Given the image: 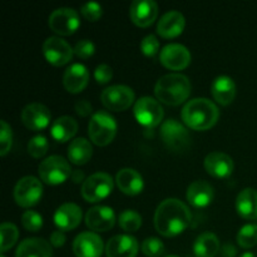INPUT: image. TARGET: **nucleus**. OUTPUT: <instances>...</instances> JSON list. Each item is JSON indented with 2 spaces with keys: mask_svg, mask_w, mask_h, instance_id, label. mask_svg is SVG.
Segmentation results:
<instances>
[{
  "mask_svg": "<svg viewBox=\"0 0 257 257\" xmlns=\"http://www.w3.org/2000/svg\"><path fill=\"white\" fill-rule=\"evenodd\" d=\"M192 213L178 198H167L158 205L155 212V227L161 235L172 237L190 226Z\"/></svg>",
  "mask_w": 257,
  "mask_h": 257,
  "instance_id": "1",
  "label": "nucleus"
},
{
  "mask_svg": "<svg viewBox=\"0 0 257 257\" xmlns=\"http://www.w3.org/2000/svg\"><path fill=\"white\" fill-rule=\"evenodd\" d=\"M182 120L195 131H206L216 124L220 115L218 107L208 98H193L182 108Z\"/></svg>",
  "mask_w": 257,
  "mask_h": 257,
  "instance_id": "2",
  "label": "nucleus"
},
{
  "mask_svg": "<svg viewBox=\"0 0 257 257\" xmlns=\"http://www.w3.org/2000/svg\"><path fill=\"white\" fill-rule=\"evenodd\" d=\"M191 93V82L182 73H168L162 75L155 85L158 100L168 105H178L185 102Z\"/></svg>",
  "mask_w": 257,
  "mask_h": 257,
  "instance_id": "3",
  "label": "nucleus"
},
{
  "mask_svg": "<svg viewBox=\"0 0 257 257\" xmlns=\"http://www.w3.org/2000/svg\"><path fill=\"white\" fill-rule=\"evenodd\" d=\"M117 133V122L107 110H97L93 113L88 123V135L90 141L97 146H107L113 141Z\"/></svg>",
  "mask_w": 257,
  "mask_h": 257,
  "instance_id": "4",
  "label": "nucleus"
},
{
  "mask_svg": "<svg viewBox=\"0 0 257 257\" xmlns=\"http://www.w3.org/2000/svg\"><path fill=\"white\" fill-rule=\"evenodd\" d=\"M38 172L42 181H44L48 185H59V183L65 182L69 176H72L73 170L64 157L53 155L40 162Z\"/></svg>",
  "mask_w": 257,
  "mask_h": 257,
  "instance_id": "5",
  "label": "nucleus"
},
{
  "mask_svg": "<svg viewBox=\"0 0 257 257\" xmlns=\"http://www.w3.org/2000/svg\"><path fill=\"white\" fill-rule=\"evenodd\" d=\"M112 176L105 172H95L82 183V196L87 202H98L113 191Z\"/></svg>",
  "mask_w": 257,
  "mask_h": 257,
  "instance_id": "6",
  "label": "nucleus"
},
{
  "mask_svg": "<svg viewBox=\"0 0 257 257\" xmlns=\"http://www.w3.org/2000/svg\"><path fill=\"white\" fill-rule=\"evenodd\" d=\"M43 196V185L34 176L20 178L14 187L15 202L22 207H32L37 205Z\"/></svg>",
  "mask_w": 257,
  "mask_h": 257,
  "instance_id": "7",
  "label": "nucleus"
},
{
  "mask_svg": "<svg viewBox=\"0 0 257 257\" xmlns=\"http://www.w3.org/2000/svg\"><path fill=\"white\" fill-rule=\"evenodd\" d=\"M136 119L145 127L153 128L163 119V108L157 99L152 97H141L133 107Z\"/></svg>",
  "mask_w": 257,
  "mask_h": 257,
  "instance_id": "8",
  "label": "nucleus"
},
{
  "mask_svg": "<svg viewBox=\"0 0 257 257\" xmlns=\"http://www.w3.org/2000/svg\"><path fill=\"white\" fill-rule=\"evenodd\" d=\"M100 100L109 110L120 112L127 109L135 100V92L124 84H114L105 88L100 94Z\"/></svg>",
  "mask_w": 257,
  "mask_h": 257,
  "instance_id": "9",
  "label": "nucleus"
},
{
  "mask_svg": "<svg viewBox=\"0 0 257 257\" xmlns=\"http://www.w3.org/2000/svg\"><path fill=\"white\" fill-rule=\"evenodd\" d=\"M48 24L57 34L70 35L79 28V14L73 8H58L50 13Z\"/></svg>",
  "mask_w": 257,
  "mask_h": 257,
  "instance_id": "10",
  "label": "nucleus"
},
{
  "mask_svg": "<svg viewBox=\"0 0 257 257\" xmlns=\"http://www.w3.org/2000/svg\"><path fill=\"white\" fill-rule=\"evenodd\" d=\"M161 137L170 150L183 151L190 145V133L178 120L170 118L161 125Z\"/></svg>",
  "mask_w": 257,
  "mask_h": 257,
  "instance_id": "11",
  "label": "nucleus"
},
{
  "mask_svg": "<svg viewBox=\"0 0 257 257\" xmlns=\"http://www.w3.org/2000/svg\"><path fill=\"white\" fill-rule=\"evenodd\" d=\"M43 53L50 64L60 67L72 60L74 49L65 39L53 35V37L47 38L43 43Z\"/></svg>",
  "mask_w": 257,
  "mask_h": 257,
  "instance_id": "12",
  "label": "nucleus"
},
{
  "mask_svg": "<svg viewBox=\"0 0 257 257\" xmlns=\"http://www.w3.org/2000/svg\"><path fill=\"white\" fill-rule=\"evenodd\" d=\"M160 60L168 69L181 70L191 63V53L183 44L170 43L161 49Z\"/></svg>",
  "mask_w": 257,
  "mask_h": 257,
  "instance_id": "13",
  "label": "nucleus"
},
{
  "mask_svg": "<svg viewBox=\"0 0 257 257\" xmlns=\"http://www.w3.org/2000/svg\"><path fill=\"white\" fill-rule=\"evenodd\" d=\"M103 250L102 237L93 231L80 232L73 241V252L77 257H100Z\"/></svg>",
  "mask_w": 257,
  "mask_h": 257,
  "instance_id": "14",
  "label": "nucleus"
},
{
  "mask_svg": "<svg viewBox=\"0 0 257 257\" xmlns=\"http://www.w3.org/2000/svg\"><path fill=\"white\" fill-rule=\"evenodd\" d=\"M50 110L47 105L39 102L29 103L22 110V120L25 127L32 131L44 130L50 123Z\"/></svg>",
  "mask_w": 257,
  "mask_h": 257,
  "instance_id": "15",
  "label": "nucleus"
},
{
  "mask_svg": "<svg viewBox=\"0 0 257 257\" xmlns=\"http://www.w3.org/2000/svg\"><path fill=\"white\" fill-rule=\"evenodd\" d=\"M85 223L92 231L105 232L110 230L115 223V213L112 207L108 206H94L85 213Z\"/></svg>",
  "mask_w": 257,
  "mask_h": 257,
  "instance_id": "16",
  "label": "nucleus"
},
{
  "mask_svg": "<svg viewBox=\"0 0 257 257\" xmlns=\"http://www.w3.org/2000/svg\"><path fill=\"white\" fill-rule=\"evenodd\" d=\"M158 15V5L155 0H133L130 7L131 20L138 27L152 24Z\"/></svg>",
  "mask_w": 257,
  "mask_h": 257,
  "instance_id": "17",
  "label": "nucleus"
},
{
  "mask_svg": "<svg viewBox=\"0 0 257 257\" xmlns=\"http://www.w3.org/2000/svg\"><path fill=\"white\" fill-rule=\"evenodd\" d=\"M137 238L131 235H115L105 245L107 257H136L138 253Z\"/></svg>",
  "mask_w": 257,
  "mask_h": 257,
  "instance_id": "18",
  "label": "nucleus"
},
{
  "mask_svg": "<svg viewBox=\"0 0 257 257\" xmlns=\"http://www.w3.org/2000/svg\"><path fill=\"white\" fill-rule=\"evenodd\" d=\"M82 216V208L77 203L65 202L54 212V222L59 230L70 231L79 225Z\"/></svg>",
  "mask_w": 257,
  "mask_h": 257,
  "instance_id": "19",
  "label": "nucleus"
},
{
  "mask_svg": "<svg viewBox=\"0 0 257 257\" xmlns=\"http://www.w3.org/2000/svg\"><path fill=\"white\" fill-rule=\"evenodd\" d=\"M89 72L82 63H73L65 69L63 75V84L70 93H79L87 87Z\"/></svg>",
  "mask_w": 257,
  "mask_h": 257,
  "instance_id": "20",
  "label": "nucleus"
},
{
  "mask_svg": "<svg viewBox=\"0 0 257 257\" xmlns=\"http://www.w3.org/2000/svg\"><path fill=\"white\" fill-rule=\"evenodd\" d=\"M205 168L208 175L217 178H225L232 173L233 161L223 152H211L205 158Z\"/></svg>",
  "mask_w": 257,
  "mask_h": 257,
  "instance_id": "21",
  "label": "nucleus"
},
{
  "mask_svg": "<svg viewBox=\"0 0 257 257\" xmlns=\"http://www.w3.org/2000/svg\"><path fill=\"white\" fill-rule=\"evenodd\" d=\"M186 19L178 10H170L157 23V33L163 38H175L183 32Z\"/></svg>",
  "mask_w": 257,
  "mask_h": 257,
  "instance_id": "22",
  "label": "nucleus"
},
{
  "mask_svg": "<svg viewBox=\"0 0 257 257\" xmlns=\"http://www.w3.org/2000/svg\"><path fill=\"white\" fill-rule=\"evenodd\" d=\"M115 182L123 193L130 196L141 193L143 190V186H145V181H143L141 173L136 171L135 168L130 167L118 171L117 176H115Z\"/></svg>",
  "mask_w": 257,
  "mask_h": 257,
  "instance_id": "23",
  "label": "nucleus"
},
{
  "mask_svg": "<svg viewBox=\"0 0 257 257\" xmlns=\"http://www.w3.org/2000/svg\"><path fill=\"white\" fill-rule=\"evenodd\" d=\"M53 250L47 240L40 237H29L18 245L15 257H52Z\"/></svg>",
  "mask_w": 257,
  "mask_h": 257,
  "instance_id": "24",
  "label": "nucleus"
},
{
  "mask_svg": "<svg viewBox=\"0 0 257 257\" xmlns=\"http://www.w3.org/2000/svg\"><path fill=\"white\" fill-rule=\"evenodd\" d=\"M213 200V187L203 180L195 181L187 188V201L193 207L202 208Z\"/></svg>",
  "mask_w": 257,
  "mask_h": 257,
  "instance_id": "25",
  "label": "nucleus"
},
{
  "mask_svg": "<svg viewBox=\"0 0 257 257\" xmlns=\"http://www.w3.org/2000/svg\"><path fill=\"white\" fill-rule=\"evenodd\" d=\"M211 93L220 104L227 105L235 99L236 84L228 75H218L211 84Z\"/></svg>",
  "mask_w": 257,
  "mask_h": 257,
  "instance_id": "26",
  "label": "nucleus"
},
{
  "mask_svg": "<svg viewBox=\"0 0 257 257\" xmlns=\"http://www.w3.org/2000/svg\"><path fill=\"white\" fill-rule=\"evenodd\" d=\"M236 210L245 220L257 218V191L255 188H243L236 197Z\"/></svg>",
  "mask_w": 257,
  "mask_h": 257,
  "instance_id": "27",
  "label": "nucleus"
},
{
  "mask_svg": "<svg viewBox=\"0 0 257 257\" xmlns=\"http://www.w3.org/2000/svg\"><path fill=\"white\" fill-rule=\"evenodd\" d=\"M78 131V122L70 115L58 117L50 125V135L58 142H67L74 137Z\"/></svg>",
  "mask_w": 257,
  "mask_h": 257,
  "instance_id": "28",
  "label": "nucleus"
},
{
  "mask_svg": "<svg viewBox=\"0 0 257 257\" xmlns=\"http://www.w3.org/2000/svg\"><path fill=\"white\" fill-rule=\"evenodd\" d=\"M92 143L84 137H78L68 146V158L74 165H84L92 158Z\"/></svg>",
  "mask_w": 257,
  "mask_h": 257,
  "instance_id": "29",
  "label": "nucleus"
},
{
  "mask_svg": "<svg viewBox=\"0 0 257 257\" xmlns=\"http://www.w3.org/2000/svg\"><path fill=\"white\" fill-rule=\"evenodd\" d=\"M220 251V240L213 232H203L196 238L193 252L197 257H215Z\"/></svg>",
  "mask_w": 257,
  "mask_h": 257,
  "instance_id": "30",
  "label": "nucleus"
},
{
  "mask_svg": "<svg viewBox=\"0 0 257 257\" xmlns=\"http://www.w3.org/2000/svg\"><path fill=\"white\" fill-rule=\"evenodd\" d=\"M0 236H2V241H0V250L2 252H5L9 248H12L15 245L19 237V231L18 227L12 222H3L0 226Z\"/></svg>",
  "mask_w": 257,
  "mask_h": 257,
  "instance_id": "31",
  "label": "nucleus"
},
{
  "mask_svg": "<svg viewBox=\"0 0 257 257\" xmlns=\"http://www.w3.org/2000/svg\"><path fill=\"white\" fill-rule=\"evenodd\" d=\"M119 226L125 232H135L142 225V217L135 210H124L118 217Z\"/></svg>",
  "mask_w": 257,
  "mask_h": 257,
  "instance_id": "32",
  "label": "nucleus"
},
{
  "mask_svg": "<svg viewBox=\"0 0 257 257\" xmlns=\"http://www.w3.org/2000/svg\"><path fill=\"white\" fill-rule=\"evenodd\" d=\"M237 243L243 248H251L257 243V225L246 223L237 233Z\"/></svg>",
  "mask_w": 257,
  "mask_h": 257,
  "instance_id": "33",
  "label": "nucleus"
},
{
  "mask_svg": "<svg viewBox=\"0 0 257 257\" xmlns=\"http://www.w3.org/2000/svg\"><path fill=\"white\" fill-rule=\"evenodd\" d=\"M48 148H49V143H48L47 137L43 135L34 136L28 142V152L34 158L43 157L48 152Z\"/></svg>",
  "mask_w": 257,
  "mask_h": 257,
  "instance_id": "34",
  "label": "nucleus"
},
{
  "mask_svg": "<svg viewBox=\"0 0 257 257\" xmlns=\"http://www.w3.org/2000/svg\"><path fill=\"white\" fill-rule=\"evenodd\" d=\"M141 248L148 257H160L165 253V245L158 237H147L142 242Z\"/></svg>",
  "mask_w": 257,
  "mask_h": 257,
  "instance_id": "35",
  "label": "nucleus"
},
{
  "mask_svg": "<svg viewBox=\"0 0 257 257\" xmlns=\"http://www.w3.org/2000/svg\"><path fill=\"white\" fill-rule=\"evenodd\" d=\"M22 223L28 231L38 232L43 227V217L37 211H25L22 216Z\"/></svg>",
  "mask_w": 257,
  "mask_h": 257,
  "instance_id": "36",
  "label": "nucleus"
},
{
  "mask_svg": "<svg viewBox=\"0 0 257 257\" xmlns=\"http://www.w3.org/2000/svg\"><path fill=\"white\" fill-rule=\"evenodd\" d=\"M13 142L12 127L7 123V120H0V155L5 156L10 151Z\"/></svg>",
  "mask_w": 257,
  "mask_h": 257,
  "instance_id": "37",
  "label": "nucleus"
},
{
  "mask_svg": "<svg viewBox=\"0 0 257 257\" xmlns=\"http://www.w3.org/2000/svg\"><path fill=\"white\" fill-rule=\"evenodd\" d=\"M80 13H82L83 17H84L87 20H89V22H95V20H98L100 17H102L103 8L99 3L88 2L82 5V8H80Z\"/></svg>",
  "mask_w": 257,
  "mask_h": 257,
  "instance_id": "38",
  "label": "nucleus"
},
{
  "mask_svg": "<svg viewBox=\"0 0 257 257\" xmlns=\"http://www.w3.org/2000/svg\"><path fill=\"white\" fill-rule=\"evenodd\" d=\"M141 50L147 57H155L160 50V42L155 34H148L141 40Z\"/></svg>",
  "mask_w": 257,
  "mask_h": 257,
  "instance_id": "39",
  "label": "nucleus"
},
{
  "mask_svg": "<svg viewBox=\"0 0 257 257\" xmlns=\"http://www.w3.org/2000/svg\"><path fill=\"white\" fill-rule=\"evenodd\" d=\"M74 54L77 57L82 58V59H88V58L92 57L95 52V45L92 40L89 39H82L79 42H77V44L74 45Z\"/></svg>",
  "mask_w": 257,
  "mask_h": 257,
  "instance_id": "40",
  "label": "nucleus"
},
{
  "mask_svg": "<svg viewBox=\"0 0 257 257\" xmlns=\"http://www.w3.org/2000/svg\"><path fill=\"white\" fill-rule=\"evenodd\" d=\"M113 77V69L108 64H102L97 65L94 70V78L98 83L100 84H104V83H108Z\"/></svg>",
  "mask_w": 257,
  "mask_h": 257,
  "instance_id": "41",
  "label": "nucleus"
},
{
  "mask_svg": "<svg viewBox=\"0 0 257 257\" xmlns=\"http://www.w3.org/2000/svg\"><path fill=\"white\" fill-rule=\"evenodd\" d=\"M75 112L80 117H88L92 113V104L87 99H79L75 102Z\"/></svg>",
  "mask_w": 257,
  "mask_h": 257,
  "instance_id": "42",
  "label": "nucleus"
},
{
  "mask_svg": "<svg viewBox=\"0 0 257 257\" xmlns=\"http://www.w3.org/2000/svg\"><path fill=\"white\" fill-rule=\"evenodd\" d=\"M65 240H67V237H65L64 231L62 230L53 231L52 235H50V243H52L54 247H60V246L64 245Z\"/></svg>",
  "mask_w": 257,
  "mask_h": 257,
  "instance_id": "43",
  "label": "nucleus"
},
{
  "mask_svg": "<svg viewBox=\"0 0 257 257\" xmlns=\"http://www.w3.org/2000/svg\"><path fill=\"white\" fill-rule=\"evenodd\" d=\"M70 177H72V180H73V182H75V183H79V182H84V173L82 172V171H79V170H74L72 172V176H70Z\"/></svg>",
  "mask_w": 257,
  "mask_h": 257,
  "instance_id": "44",
  "label": "nucleus"
},
{
  "mask_svg": "<svg viewBox=\"0 0 257 257\" xmlns=\"http://www.w3.org/2000/svg\"><path fill=\"white\" fill-rule=\"evenodd\" d=\"M240 257H256V256L253 255L252 252H245V253H242Z\"/></svg>",
  "mask_w": 257,
  "mask_h": 257,
  "instance_id": "45",
  "label": "nucleus"
},
{
  "mask_svg": "<svg viewBox=\"0 0 257 257\" xmlns=\"http://www.w3.org/2000/svg\"><path fill=\"white\" fill-rule=\"evenodd\" d=\"M165 257H180V256H177V255H167V256H165Z\"/></svg>",
  "mask_w": 257,
  "mask_h": 257,
  "instance_id": "46",
  "label": "nucleus"
},
{
  "mask_svg": "<svg viewBox=\"0 0 257 257\" xmlns=\"http://www.w3.org/2000/svg\"><path fill=\"white\" fill-rule=\"evenodd\" d=\"M0 257H5V256H4V255H2V256H0Z\"/></svg>",
  "mask_w": 257,
  "mask_h": 257,
  "instance_id": "47",
  "label": "nucleus"
}]
</instances>
